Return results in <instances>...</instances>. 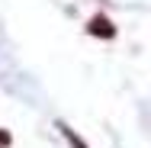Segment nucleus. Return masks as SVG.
Instances as JSON below:
<instances>
[{
    "instance_id": "1",
    "label": "nucleus",
    "mask_w": 151,
    "mask_h": 148,
    "mask_svg": "<svg viewBox=\"0 0 151 148\" xmlns=\"http://www.w3.org/2000/svg\"><path fill=\"white\" fill-rule=\"evenodd\" d=\"M90 32H93V35H106V39H113V35H116V29L109 26V19H106V16H93V19H90Z\"/></svg>"
},
{
    "instance_id": "2",
    "label": "nucleus",
    "mask_w": 151,
    "mask_h": 148,
    "mask_svg": "<svg viewBox=\"0 0 151 148\" xmlns=\"http://www.w3.org/2000/svg\"><path fill=\"white\" fill-rule=\"evenodd\" d=\"M64 135H68V139H71V142H74V148H84V142H81V139H77V135H71V132H68V129H64Z\"/></svg>"
}]
</instances>
